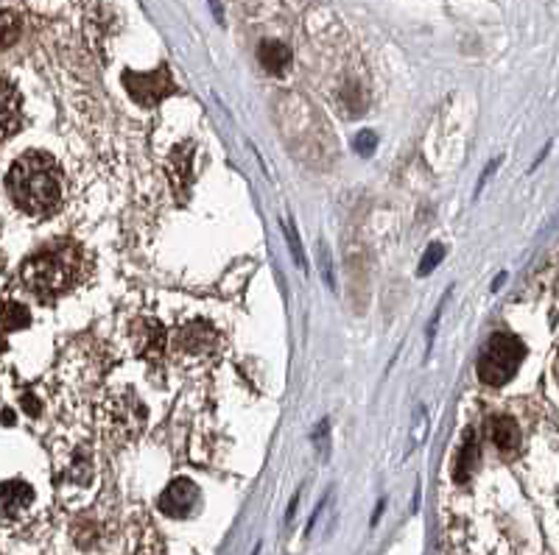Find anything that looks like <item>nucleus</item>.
Returning <instances> with one entry per match:
<instances>
[{"mask_svg":"<svg viewBox=\"0 0 559 555\" xmlns=\"http://www.w3.org/2000/svg\"><path fill=\"white\" fill-rule=\"evenodd\" d=\"M9 198L28 215H48L62 204V171L57 159L43 152H28L12 165L7 177Z\"/></svg>","mask_w":559,"mask_h":555,"instance_id":"nucleus-1","label":"nucleus"},{"mask_svg":"<svg viewBox=\"0 0 559 555\" xmlns=\"http://www.w3.org/2000/svg\"><path fill=\"white\" fill-rule=\"evenodd\" d=\"M84 252L76 243H57L45 246L34 257L23 263V282L32 288L37 297H64L84 277Z\"/></svg>","mask_w":559,"mask_h":555,"instance_id":"nucleus-2","label":"nucleus"},{"mask_svg":"<svg viewBox=\"0 0 559 555\" xmlns=\"http://www.w3.org/2000/svg\"><path fill=\"white\" fill-rule=\"evenodd\" d=\"M526 358V347L515 335H492L478 358V379L487 385H503L515 377Z\"/></svg>","mask_w":559,"mask_h":555,"instance_id":"nucleus-3","label":"nucleus"},{"mask_svg":"<svg viewBox=\"0 0 559 555\" xmlns=\"http://www.w3.org/2000/svg\"><path fill=\"white\" fill-rule=\"evenodd\" d=\"M123 84H127L134 101L143 104V107H154L174 89V82L166 68L152 70V73H132L129 70L127 76H123Z\"/></svg>","mask_w":559,"mask_h":555,"instance_id":"nucleus-4","label":"nucleus"},{"mask_svg":"<svg viewBox=\"0 0 559 555\" xmlns=\"http://www.w3.org/2000/svg\"><path fill=\"white\" fill-rule=\"evenodd\" d=\"M199 503V488L193 486L191 480H174L171 486L163 492L159 497V511L168 514V517L179 519V517H188V514L197 508Z\"/></svg>","mask_w":559,"mask_h":555,"instance_id":"nucleus-5","label":"nucleus"},{"mask_svg":"<svg viewBox=\"0 0 559 555\" xmlns=\"http://www.w3.org/2000/svg\"><path fill=\"white\" fill-rule=\"evenodd\" d=\"M32 499L34 492L26 483H20V480L3 483V486H0V524L17 522V519L28 511Z\"/></svg>","mask_w":559,"mask_h":555,"instance_id":"nucleus-6","label":"nucleus"},{"mask_svg":"<svg viewBox=\"0 0 559 555\" xmlns=\"http://www.w3.org/2000/svg\"><path fill=\"white\" fill-rule=\"evenodd\" d=\"M20 129V95L7 79H0V140Z\"/></svg>","mask_w":559,"mask_h":555,"instance_id":"nucleus-7","label":"nucleus"},{"mask_svg":"<svg viewBox=\"0 0 559 555\" xmlns=\"http://www.w3.org/2000/svg\"><path fill=\"white\" fill-rule=\"evenodd\" d=\"M109 410H112V427L118 436H134V433H140V424H143V419H138V410H143L140 402H134V399H127V402L115 399V405H109Z\"/></svg>","mask_w":559,"mask_h":555,"instance_id":"nucleus-8","label":"nucleus"},{"mask_svg":"<svg viewBox=\"0 0 559 555\" xmlns=\"http://www.w3.org/2000/svg\"><path fill=\"white\" fill-rule=\"evenodd\" d=\"M489 438L501 453H512L521 444V433H518V424L509 417H496L489 422Z\"/></svg>","mask_w":559,"mask_h":555,"instance_id":"nucleus-9","label":"nucleus"},{"mask_svg":"<svg viewBox=\"0 0 559 555\" xmlns=\"http://www.w3.org/2000/svg\"><path fill=\"white\" fill-rule=\"evenodd\" d=\"M258 59H261V64L269 70V73L280 76V73L292 64V51H288L283 43L266 39V43H261V48H258Z\"/></svg>","mask_w":559,"mask_h":555,"instance_id":"nucleus-10","label":"nucleus"},{"mask_svg":"<svg viewBox=\"0 0 559 555\" xmlns=\"http://www.w3.org/2000/svg\"><path fill=\"white\" fill-rule=\"evenodd\" d=\"M140 338H134L138 341V352L146 354V358H157L159 352H163V327H157L154 322H143L140 324Z\"/></svg>","mask_w":559,"mask_h":555,"instance_id":"nucleus-11","label":"nucleus"},{"mask_svg":"<svg viewBox=\"0 0 559 555\" xmlns=\"http://www.w3.org/2000/svg\"><path fill=\"white\" fill-rule=\"evenodd\" d=\"M20 17L14 12H0V51L17 43Z\"/></svg>","mask_w":559,"mask_h":555,"instance_id":"nucleus-12","label":"nucleus"},{"mask_svg":"<svg viewBox=\"0 0 559 555\" xmlns=\"http://www.w3.org/2000/svg\"><path fill=\"white\" fill-rule=\"evenodd\" d=\"M445 260V246H439V243H433V246H428V252L423 254V260H419V268L417 274L419 277H426V274H431L433 268H437L439 263Z\"/></svg>","mask_w":559,"mask_h":555,"instance_id":"nucleus-13","label":"nucleus"},{"mask_svg":"<svg viewBox=\"0 0 559 555\" xmlns=\"http://www.w3.org/2000/svg\"><path fill=\"white\" fill-rule=\"evenodd\" d=\"M473 458H476V442H467L462 447V458H459V463H456V478L459 480H464L467 478V474H471V463H473Z\"/></svg>","mask_w":559,"mask_h":555,"instance_id":"nucleus-14","label":"nucleus"},{"mask_svg":"<svg viewBox=\"0 0 559 555\" xmlns=\"http://www.w3.org/2000/svg\"><path fill=\"white\" fill-rule=\"evenodd\" d=\"M376 146H378L376 132H358L356 140H353V148H356L361 157H369V154L376 152Z\"/></svg>","mask_w":559,"mask_h":555,"instance_id":"nucleus-15","label":"nucleus"},{"mask_svg":"<svg viewBox=\"0 0 559 555\" xmlns=\"http://www.w3.org/2000/svg\"><path fill=\"white\" fill-rule=\"evenodd\" d=\"M286 238H288V246H292V254H294V260H297V265L302 268V272H308V260H306V254H302V243H299V234L294 232L292 224H286Z\"/></svg>","mask_w":559,"mask_h":555,"instance_id":"nucleus-16","label":"nucleus"},{"mask_svg":"<svg viewBox=\"0 0 559 555\" xmlns=\"http://www.w3.org/2000/svg\"><path fill=\"white\" fill-rule=\"evenodd\" d=\"M210 9H213V14H216L218 23H224V12H222V0H210Z\"/></svg>","mask_w":559,"mask_h":555,"instance_id":"nucleus-17","label":"nucleus"}]
</instances>
